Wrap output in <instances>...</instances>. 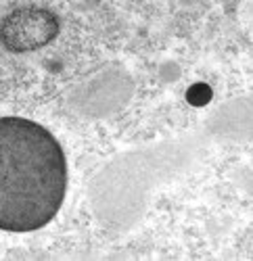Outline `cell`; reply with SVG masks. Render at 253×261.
Instances as JSON below:
<instances>
[{
    "label": "cell",
    "instance_id": "obj_1",
    "mask_svg": "<svg viewBox=\"0 0 253 261\" xmlns=\"http://www.w3.org/2000/svg\"><path fill=\"white\" fill-rule=\"evenodd\" d=\"M67 192L59 140L26 117H0V230L34 232L55 220Z\"/></svg>",
    "mask_w": 253,
    "mask_h": 261
},
{
    "label": "cell",
    "instance_id": "obj_2",
    "mask_svg": "<svg viewBox=\"0 0 253 261\" xmlns=\"http://www.w3.org/2000/svg\"><path fill=\"white\" fill-rule=\"evenodd\" d=\"M59 34V19L42 7H21L0 21V44L11 53H32L50 44Z\"/></svg>",
    "mask_w": 253,
    "mask_h": 261
}]
</instances>
